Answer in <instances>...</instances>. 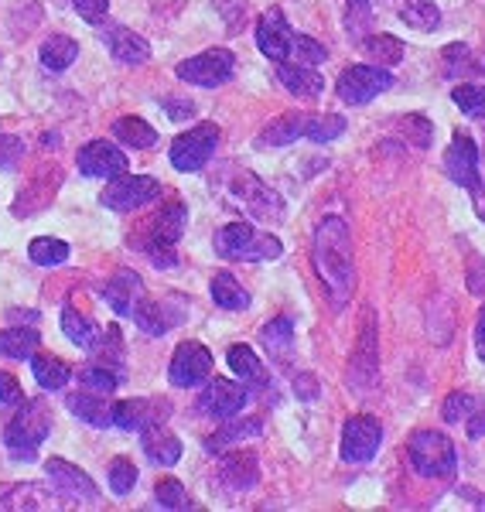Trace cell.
I'll list each match as a JSON object with an SVG mask.
<instances>
[{"label": "cell", "mask_w": 485, "mask_h": 512, "mask_svg": "<svg viewBox=\"0 0 485 512\" xmlns=\"http://www.w3.org/2000/svg\"><path fill=\"white\" fill-rule=\"evenodd\" d=\"M311 260H315L322 284L328 287L332 308H345V301L352 297V287H356V260H352V233L342 216H328L325 222H318Z\"/></svg>", "instance_id": "cell-1"}, {"label": "cell", "mask_w": 485, "mask_h": 512, "mask_svg": "<svg viewBox=\"0 0 485 512\" xmlns=\"http://www.w3.org/2000/svg\"><path fill=\"white\" fill-rule=\"evenodd\" d=\"M216 253L223 260H243V263H263V260H277L284 253L281 239L257 233L246 222H229L216 233Z\"/></svg>", "instance_id": "cell-2"}, {"label": "cell", "mask_w": 485, "mask_h": 512, "mask_svg": "<svg viewBox=\"0 0 485 512\" xmlns=\"http://www.w3.org/2000/svg\"><path fill=\"white\" fill-rule=\"evenodd\" d=\"M52 434V414H48L45 403H21L14 420L4 431V444L14 458H35V451L41 448V441Z\"/></svg>", "instance_id": "cell-3"}, {"label": "cell", "mask_w": 485, "mask_h": 512, "mask_svg": "<svg viewBox=\"0 0 485 512\" xmlns=\"http://www.w3.org/2000/svg\"><path fill=\"white\" fill-rule=\"evenodd\" d=\"M407 454H410L414 472L424 475V478H451L458 468L455 444L438 431H417L414 437H410Z\"/></svg>", "instance_id": "cell-4"}, {"label": "cell", "mask_w": 485, "mask_h": 512, "mask_svg": "<svg viewBox=\"0 0 485 512\" xmlns=\"http://www.w3.org/2000/svg\"><path fill=\"white\" fill-rule=\"evenodd\" d=\"M445 171L455 185L468 188V195L475 198L485 219V181L479 175V147L468 134H455V140H451V147L445 151Z\"/></svg>", "instance_id": "cell-5"}, {"label": "cell", "mask_w": 485, "mask_h": 512, "mask_svg": "<svg viewBox=\"0 0 485 512\" xmlns=\"http://www.w3.org/2000/svg\"><path fill=\"white\" fill-rule=\"evenodd\" d=\"M154 198H161V181L147 175H120L110 181V188L100 195V202L110 212H134L151 205Z\"/></svg>", "instance_id": "cell-6"}, {"label": "cell", "mask_w": 485, "mask_h": 512, "mask_svg": "<svg viewBox=\"0 0 485 512\" xmlns=\"http://www.w3.org/2000/svg\"><path fill=\"white\" fill-rule=\"evenodd\" d=\"M219 144V127L216 123H199L188 134H182L171 144V164L178 171H202L209 164L212 151Z\"/></svg>", "instance_id": "cell-7"}, {"label": "cell", "mask_w": 485, "mask_h": 512, "mask_svg": "<svg viewBox=\"0 0 485 512\" xmlns=\"http://www.w3.org/2000/svg\"><path fill=\"white\" fill-rule=\"evenodd\" d=\"M233 69H236V59L229 48H209V52L195 55V59H185L178 65V79L192 82V86L212 89L233 79Z\"/></svg>", "instance_id": "cell-8"}, {"label": "cell", "mask_w": 485, "mask_h": 512, "mask_svg": "<svg viewBox=\"0 0 485 512\" xmlns=\"http://www.w3.org/2000/svg\"><path fill=\"white\" fill-rule=\"evenodd\" d=\"M383 444V427L376 417H349L342 427V461H349V465H366V461H373V454L380 451Z\"/></svg>", "instance_id": "cell-9"}, {"label": "cell", "mask_w": 485, "mask_h": 512, "mask_svg": "<svg viewBox=\"0 0 485 512\" xmlns=\"http://www.w3.org/2000/svg\"><path fill=\"white\" fill-rule=\"evenodd\" d=\"M233 198L243 205L246 212H250L253 219L260 222H281L284 219V202L281 195L274 192V188H267L257 175H250V171H243V175H236L233 181Z\"/></svg>", "instance_id": "cell-10"}, {"label": "cell", "mask_w": 485, "mask_h": 512, "mask_svg": "<svg viewBox=\"0 0 485 512\" xmlns=\"http://www.w3.org/2000/svg\"><path fill=\"white\" fill-rule=\"evenodd\" d=\"M185 205L182 202H171L168 209H161L158 222H154V233L147 239V256H151L158 267H175V246L182 239V229H185Z\"/></svg>", "instance_id": "cell-11"}, {"label": "cell", "mask_w": 485, "mask_h": 512, "mask_svg": "<svg viewBox=\"0 0 485 512\" xmlns=\"http://www.w3.org/2000/svg\"><path fill=\"white\" fill-rule=\"evenodd\" d=\"M393 86V76L383 72L380 65H352L339 76V96L352 106H366L369 99H376L380 93Z\"/></svg>", "instance_id": "cell-12"}, {"label": "cell", "mask_w": 485, "mask_h": 512, "mask_svg": "<svg viewBox=\"0 0 485 512\" xmlns=\"http://www.w3.org/2000/svg\"><path fill=\"white\" fill-rule=\"evenodd\" d=\"M246 400H250V393L243 390V383H233V379H223V376H216V379L209 376L205 390L199 393V414L229 420L246 407Z\"/></svg>", "instance_id": "cell-13"}, {"label": "cell", "mask_w": 485, "mask_h": 512, "mask_svg": "<svg viewBox=\"0 0 485 512\" xmlns=\"http://www.w3.org/2000/svg\"><path fill=\"white\" fill-rule=\"evenodd\" d=\"M209 376H212V352L205 349L202 342L178 345L175 359H171V366H168V379H171V383L182 386V390H188V386H202Z\"/></svg>", "instance_id": "cell-14"}, {"label": "cell", "mask_w": 485, "mask_h": 512, "mask_svg": "<svg viewBox=\"0 0 485 512\" xmlns=\"http://www.w3.org/2000/svg\"><path fill=\"white\" fill-rule=\"evenodd\" d=\"M79 171L86 178L113 181L127 175V154L117 144H110V140H93V144H86L79 151Z\"/></svg>", "instance_id": "cell-15"}, {"label": "cell", "mask_w": 485, "mask_h": 512, "mask_svg": "<svg viewBox=\"0 0 485 512\" xmlns=\"http://www.w3.org/2000/svg\"><path fill=\"white\" fill-rule=\"evenodd\" d=\"M380 342H376V325L373 315H366L363 335H359V349L352 355V366H349V386L356 390H369L376 386V376H380Z\"/></svg>", "instance_id": "cell-16"}, {"label": "cell", "mask_w": 485, "mask_h": 512, "mask_svg": "<svg viewBox=\"0 0 485 512\" xmlns=\"http://www.w3.org/2000/svg\"><path fill=\"white\" fill-rule=\"evenodd\" d=\"M45 472H48L52 485L65 495V499H72V502H96V499H100V489H96L93 478H89L86 472H79L76 465H69V461L48 458Z\"/></svg>", "instance_id": "cell-17"}, {"label": "cell", "mask_w": 485, "mask_h": 512, "mask_svg": "<svg viewBox=\"0 0 485 512\" xmlns=\"http://www.w3.org/2000/svg\"><path fill=\"white\" fill-rule=\"evenodd\" d=\"M257 45L267 59L284 62L291 59V48H294V31L287 28L284 14L281 11H267L257 24Z\"/></svg>", "instance_id": "cell-18"}, {"label": "cell", "mask_w": 485, "mask_h": 512, "mask_svg": "<svg viewBox=\"0 0 485 512\" xmlns=\"http://www.w3.org/2000/svg\"><path fill=\"white\" fill-rule=\"evenodd\" d=\"M168 414L171 410L164 400H123L113 407V424L123 427V431H144L151 424H161Z\"/></svg>", "instance_id": "cell-19"}, {"label": "cell", "mask_w": 485, "mask_h": 512, "mask_svg": "<svg viewBox=\"0 0 485 512\" xmlns=\"http://www.w3.org/2000/svg\"><path fill=\"white\" fill-rule=\"evenodd\" d=\"M103 297L110 301V308L117 311V315L130 318V315H134L137 304L144 301V280L137 277L134 270H120L117 277L106 280Z\"/></svg>", "instance_id": "cell-20"}, {"label": "cell", "mask_w": 485, "mask_h": 512, "mask_svg": "<svg viewBox=\"0 0 485 512\" xmlns=\"http://www.w3.org/2000/svg\"><path fill=\"white\" fill-rule=\"evenodd\" d=\"M219 482H223L229 492H250L253 485L260 482L257 454H250V451L226 454V458L219 461Z\"/></svg>", "instance_id": "cell-21"}, {"label": "cell", "mask_w": 485, "mask_h": 512, "mask_svg": "<svg viewBox=\"0 0 485 512\" xmlns=\"http://www.w3.org/2000/svg\"><path fill=\"white\" fill-rule=\"evenodd\" d=\"M103 41L113 52V59L123 65H144L151 59V45H147L141 35H134L130 28H120V24H106Z\"/></svg>", "instance_id": "cell-22"}, {"label": "cell", "mask_w": 485, "mask_h": 512, "mask_svg": "<svg viewBox=\"0 0 485 512\" xmlns=\"http://www.w3.org/2000/svg\"><path fill=\"white\" fill-rule=\"evenodd\" d=\"M277 79H281V86L287 93L298 99H315V96H322V89H325L322 72H318L315 65H301V62H281Z\"/></svg>", "instance_id": "cell-23"}, {"label": "cell", "mask_w": 485, "mask_h": 512, "mask_svg": "<svg viewBox=\"0 0 485 512\" xmlns=\"http://www.w3.org/2000/svg\"><path fill=\"white\" fill-rule=\"evenodd\" d=\"M141 448H144L147 458L154 461V465H164V468L178 465V458H182V441H178L171 431H164L161 424L144 427V431H141Z\"/></svg>", "instance_id": "cell-24"}, {"label": "cell", "mask_w": 485, "mask_h": 512, "mask_svg": "<svg viewBox=\"0 0 485 512\" xmlns=\"http://www.w3.org/2000/svg\"><path fill=\"white\" fill-rule=\"evenodd\" d=\"M65 407L72 410V417L86 420V424L93 427H110L113 424V407H106V396L103 393H76L69 396V403Z\"/></svg>", "instance_id": "cell-25"}, {"label": "cell", "mask_w": 485, "mask_h": 512, "mask_svg": "<svg viewBox=\"0 0 485 512\" xmlns=\"http://www.w3.org/2000/svg\"><path fill=\"white\" fill-rule=\"evenodd\" d=\"M113 137L120 140V144L134 147V151H147V147L158 144V134H154L151 123H144L141 117H120L113 123Z\"/></svg>", "instance_id": "cell-26"}, {"label": "cell", "mask_w": 485, "mask_h": 512, "mask_svg": "<svg viewBox=\"0 0 485 512\" xmlns=\"http://www.w3.org/2000/svg\"><path fill=\"white\" fill-rule=\"evenodd\" d=\"M31 373H35L41 390H62L72 379V369L55 355H31Z\"/></svg>", "instance_id": "cell-27"}, {"label": "cell", "mask_w": 485, "mask_h": 512, "mask_svg": "<svg viewBox=\"0 0 485 512\" xmlns=\"http://www.w3.org/2000/svg\"><path fill=\"white\" fill-rule=\"evenodd\" d=\"M212 301L226 311H243L246 304H250V294L243 291L240 280L229 274V270H223V274L212 277Z\"/></svg>", "instance_id": "cell-28"}, {"label": "cell", "mask_w": 485, "mask_h": 512, "mask_svg": "<svg viewBox=\"0 0 485 512\" xmlns=\"http://www.w3.org/2000/svg\"><path fill=\"white\" fill-rule=\"evenodd\" d=\"M226 362H229V369L243 379V383H250V386L263 383V362L257 359V352H253L250 345H229Z\"/></svg>", "instance_id": "cell-29"}, {"label": "cell", "mask_w": 485, "mask_h": 512, "mask_svg": "<svg viewBox=\"0 0 485 512\" xmlns=\"http://www.w3.org/2000/svg\"><path fill=\"white\" fill-rule=\"evenodd\" d=\"M76 59H79V45L72 38H65V35H52L45 45H41V65H45V69H52V72L69 69Z\"/></svg>", "instance_id": "cell-30"}, {"label": "cell", "mask_w": 485, "mask_h": 512, "mask_svg": "<svg viewBox=\"0 0 485 512\" xmlns=\"http://www.w3.org/2000/svg\"><path fill=\"white\" fill-rule=\"evenodd\" d=\"M41 342V335L35 328H7V332H0V355H7V359H31Z\"/></svg>", "instance_id": "cell-31"}, {"label": "cell", "mask_w": 485, "mask_h": 512, "mask_svg": "<svg viewBox=\"0 0 485 512\" xmlns=\"http://www.w3.org/2000/svg\"><path fill=\"white\" fill-rule=\"evenodd\" d=\"M304 123H308V117H304V113H291V117L274 120L267 130H263V137L257 140V144H260V147H281V144H291V140L304 137Z\"/></svg>", "instance_id": "cell-32"}, {"label": "cell", "mask_w": 485, "mask_h": 512, "mask_svg": "<svg viewBox=\"0 0 485 512\" xmlns=\"http://www.w3.org/2000/svg\"><path fill=\"white\" fill-rule=\"evenodd\" d=\"M28 256L38 267H59V263L69 260V243H62V239H55V236H38V239H31Z\"/></svg>", "instance_id": "cell-33"}, {"label": "cell", "mask_w": 485, "mask_h": 512, "mask_svg": "<svg viewBox=\"0 0 485 512\" xmlns=\"http://www.w3.org/2000/svg\"><path fill=\"white\" fill-rule=\"evenodd\" d=\"M400 18L417 31H434L441 24V11L434 0H407V4L400 7Z\"/></svg>", "instance_id": "cell-34"}, {"label": "cell", "mask_w": 485, "mask_h": 512, "mask_svg": "<svg viewBox=\"0 0 485 512\" xmlns=\"http://www.w3.org/2000/svg\"><path fill=\"white\" fill-rule=\"evenodd\" d=\"M130 318H134L137 325H141V332H147V335H164L171 328V318L164 315V308L147 294H144V301L134 308V315H130Z\"/></svg>", "instance_id": "cell-35"}, {"label": "cell", "mask_w": 485, "mask_h": 512, "mask_svg": "<svg viewBox=\"0 0 485 512\" xmlns=\"http://www.w3.org/2000/svg\"><path fill=\"white\" fill-rule=\"evenodd\" d=\"M62 332L69 335V342L79 345V349H89V345L96 342V325L86 315H79L76 308L62 311Z\"/></svg>", "instance_id": "cell-36"}, {"label": "cell", "mask_w": 485, "mask_h": 512, "mask_svg": "<svg viewBox=\"0 0 485 512\" xmlns=\"http://www.w3.org/2000/svg\"><path fill=\"white\" fill-rule=\"evenodd\" d=\"M366 55L380 65H397L404 59V41L393 35H373V38H366Z\"/></svg>", "instance_id": "cell-37"}, {"label": "cell", "mask_w": 485, "mask_h": 512, "mask_svg": "<svg viewBox=\"0 0 485 512\" xmlns=\"http://www.w3.org/2000/svg\"><path fill=\"white\" fill-rule=\"evenodd\" d=\"M79 383H82V390H89V393L110 396L120 386V373H113L110 366H89L79 373Z\"/></svg>", "instance_id": "cell-38"}, {"label": "cell", "mask_w": 485, "mask_h": 512, "mask_svg": "<svg viewBox=\"0 0 485 512\" xmlns=\"http://www.w3.org/2000/svg\"><path fill=\"white\" fill-rule=\"evenodd\" d=\"M260 431H263V420H257V417H246V420H240V424H229L226 431H219V434L209 441V448H212V451H223L226 444L246 441V437H257Z\"/></svg>", "instance_id": "cell-39"}, {"label": "cell", "mask_w": 485, "mask_h": 512, "mask_svg": "<svg viewBox=\"0 0 485 512\" xmlns=\"http://www.w3.org/2000/svg\"><path fill=\"white\" fill-rule=\"evenodd\" d=\"M339 134H345V120L335 117V113H325V117H308V123H304V137L318 140V144L335 140Z\"/></svg>", "instance_id": "cell-40"}, {"label": "cell", "mask_w": 485, "mask_h": 512, "mask_svg": "<svg viewBox=\"0 0 485 512\" xmlns=\"http://www.w3.org/2000/svg\"><path fill=\"white\" fill-rule=\"evenodd\" d=\"M451 99L462 106V113H468V117L485 120V86H472V82H465V86H458L455 93H451Z\"/></svg>", "instance_id": "cell-41"}, {"label": "cell", "mask_w": 485, "mask_h": 512, "mask_svg": "<svg viewBox=\"0 0 485 512\" xmlns=\"http://www.w3.org/2000/svg\"><path fill=\"white\" fill-rule=\"evenodd\" d=\"M291 59H294V62H301V65H318V62H325V59H328V52H325V45H318L315 38L294 35Z\"/></svg>", "instance_id": "cell-42"}, {"label": "cell", "mask_w": 485, "mask_h": 512, "mask_svg": "<svg viewBox=\"0 0 485 512\" xmlns=\"http://www.w3.org/2000/svg\"><path fill=\"white\" fill-rule=\"evenodd\" d=\"M154 495H158V502L164 509H188L192 506V499H188V492L182 489V482H175V478H164V482H158Z\"/></svg>", "instance_id": "cell-43"}, {"label": "cell", "mask_w": 485, "mask_h": 512, "mask_svg": "<svg viewBox=\"0 0 485 512\" xmlns=\"http://www.w3.org/2000/svg\"><path fill=\"white\" fill-rule=\"evenodd\" d=\"M137 485V468H134V461H127V458H117L113 461V468H110V489L117 492V495H127L130 489Z\"/></svg>", "instance_id": "cell-44"}, {"label": "cell", "mask_w": 485, "mask_h": 512, "mask_svg": "<svg viewBox=\"0 0 485 512\" xmlns=\"http://www.w3.org/2000/svg\"><path fill=\"white\" fill-rule=\"evenodd\" d=\"M260 338H263V345H267V349H287V345H291V338H294V325L287 318H277V321H270V325L263 328Z\"/></svg>", "instance_id": "cell-45"}, {"label": "cell", "mask_w": 485, "mask_h": 512, "mask_svg": "<svg viewBox=\"0 0 485 512\" xmlns=\"http://www.w3.org/2000/svg\"><path fill=\"white\" fill-rule=\"evenodd\" d=\"M475 396H468V393H451L448 400H445V410H441V414H445V420L448 424H458V420H468L475 414Z\"/></svg>", "instance_id": "cell-46"}, {"label": "cell", "mask_w": 485, "mask_h": 512, "mask_svg": "<svg viewBox=\"0 0 485 512\" xmlns=\"http://www.w3.org/2000/svg\"><path fill=\"white\" fill-rule=\"evenodd\" d=\"M24 158V140L18 134H0V171L18 168Z\"/></svg>", "instance_id": "cell-47"}, {"label": "cell", "mask_w": 485, "mask_h": 512, "mask_svg": "<svg viewBox=\"0 0 485 512\" xmlns=\"http://www.w3.org/2000/svg\"><path fill=\"white\" fill-rule=\"evenodd\" d=\"M345 21H349L345 28H349L352 38L363 35V28L369 24V0H349V18Z\"/></svg>", "instance_id": "cell-48"}, {"label": "cell", "mask_w": 485, "mask_h": 512, "mask_svg": "<svg viewBox=\"0 0 485 512\" xmlns=\"http://www.w3.org/2000/svg\"><path fill=\"white\" fill-rule=\"evenodd\" d=\"M72 4H76V11L89 24H96V28H100V24L106 21V7H110V0H72Z\"/></svg>", "instance_id": "cell-49"}, {"label": "cell", "mask_w": 485, "mask_h": 512, "mask_svg": "<svg viewBox=\"0 0 485 512\" xmlns=\"http://www.w3.org/2000/svg\"><path fill=\"white\" fill-rule=\"evenodd\" d=\"M0 403H4V407H21V403H24V393H21L18 379L7 376V373H0Z\"/></svg>", "instance_id": "cell-50"}, {"label": "cell", "mask_w": 485, "mask_h": 512, "mask_svg": "<svg viewBox=\"0 0 485 512\" xmlns=\"http://www.w3.org/2000/svg\"><path fill=\"white\" fill-rule=\"evenodd\" d=\"M407 130H414V134H410V140H414L417 147L431 144V123H427L424 117H407Z\"/></svg>", "instance_id": "cell-51"}, {"label": "cell", "mask_w": 485, "mask_h": 512, "mask_svg": "<svg viewBox=\"0 0 485 512\" xmlns=\"http://www.w3.org/2000/svg\"><path fill=\"white\" fill-rule=\"evenodd\" d=\"M294 393H298L301 400H315V393H318L315 376H311V373H301L298 379H294Z\"/></svg>", "instance_id": "cell-52"}, {"label": "cell", "mask_w": 485, "mask_h": 512, "mask_svg": "<svg viewBox=\"0 0 485 512\" xmlns=\"http://www.w3.org/2000/svg\"><path fill=\"white\" fill-rule=\"evenodd\" d=\"M475 349H479V359L485 362V308L479 311V325H475Z\"/></svg>", "instance_id": "cell-53"}, {"label": "cell", "mask_w": 485, "mask_h": 512, "mask_svg": "<svg viewBox=\"0 0 485 512\" xmlns=\"http://www.w3.org/2000/svg\"><path fill=\"white\" fill-rule=\"evenodd\" d=\"M485 434V410H475L468 420V437H482Z\"/></svg>", "instance_id": "cell-54"}, {"label": "cell", "mask_w": 485, "mask_h": 512, "mask_svg": "<svg viewBox=\"0 0 485 512\" xmlns=\"http://www.w3.org/2000/svg\"><path fill=\"white\" fill-rule=\"evenodd\" d=\"M168 113H171V117H175V120H182V117H192L195 106H192V103H175V99H171Z\"/></svg>", "instance_id": "cell-55"}, {"label": "cell", "mask_w": 485, "mask_h": 512, "mask_svg": "<svg viewBox=\"0 0 485 512\" xmlns=\"http://www.w3.org/2000/svg\"><path fill=\"white\" fill-rule=\"evenodd\" d=\"M482 509H485V499H482Z\"/></svg>", "instance_id": "cell-56"}]
</instances>
